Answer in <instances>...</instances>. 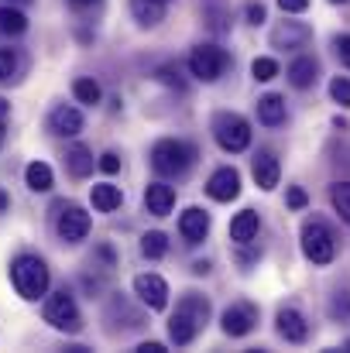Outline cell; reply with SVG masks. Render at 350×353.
<instances>
[{"label": "cell", "instance_id": "1", "mask_svg": "<svg viewBox=\"0 0 350 353\" xmlns=\"http://www.w3.org/2000/svg\"><path fill=\"white\" fill-rule=\"evenodd\" d=\"M10 281H14V288H17L21 299L38 302V299L48 295L52 274H48V268H45L41 257H35V254H17L14 264H10Z\"/></svg>", "mask_w": 350, "mask_h": 353}, {"label": "cell", "instance_id": "2", "mask_svg": "<svg viewBox=\"0 0 350 353\" xmlns=\"http://www.w3.org/2000/svg\"><path fill=\"white\" fill-rule=\"evenodd\" d=\"M196 161V148L186 144V141H175V137H162L155 148H151V168L165 179H179L189 172V165Z\"/></svg>", "mask_w": 350, "mask_h": 353}, {"label": "cell", "instance_id": "3", "mask_svg": "<svg viewBox=\"0 0 350 353\" xmlns=\"http://www.w3.org/2000/svg\"><path fill=\"white\" fill-rule=\"evenodd\" d=\"M41 316H45V323H48L52 330H59V333H79V330H83V316H79V309H76V299H72L66 288H59V292H52V295L45 299Z\"/></svg>", "mask_w": 350, "mask_h": 353}, {"label": "cell", "instance_id": "4", "mask_svg": "<svg viewBox=\"0 0 350 353\" xmlns=\"http://www.w3.org/2000/svg\"><path fill=\"white\" fill-rule=\"evenodd\" d=\"M302 254L313 264H330L337 257V240H333L327 223H320V220H306L302 223Z\"/></svg>", "mask_w": 350, "mask_h": 353}, {"label": "cell", "instance_id": "5", "mask_svg": "<svg viewBox=\"0 0 350 353\" xmlns=\"http://www.w3.org/2000/svg\"><path fill=\"white\" fill-rule=\"evenodd\" d=\"M227 52L217 48V45H196L189 52V72L200 79V83H217L227 69Z\"/></svg>", "mask_w": 350, "mask_h": 353}, {"label": "cell", "instance_id": "6", "mask_svg": "<svg viewBox=\"0 0 350 353\" xmlns=\"http://www.w3.org/2000/svg\"><path fill=\"white\" fill-rule=\"evenodd\" d=\"M213 137H217V144L224 148V151H244L247 144H251V123L240 117V114H217L213 120Z\"/></svg>", "mask_w": 350, "mask_h": 353}, {"label": "cell", "instance_id": "7", "mask_svg": "<svg viewBox=\"0 0 350 353\" xmlns=\"http://www.w3.org/2000/svg\"><path fill=\"white\" fill-rule=\"evenodd\" d=\"M55 230H59V236L66 243H83L90 236V213L83 206H62Z\"/></svg>", "mask_w": 350, "mask_h": 353}, {"label": "cell", "instance_id": "8", "mask_svg": "<svg viewBox=\"0 0 350 353\" xmlns=\"http://www.w3.org/2000/svg\"><path fill=\"white\" fill-rule=\"evenodd\" d=\"M134 295L151 309V312H162L168 305V281L162 274H137L134 278Z\"/></svg>", "mask_w": 350, "mask_h": 353}, {"label": "cell", "instance_id": "9", "mask_svg": "<svg viewBox=\"0 0 350 353\" xmlns=\"http://www.w3.org/2000/svg\"><path fill=\"white\" fill-rule=\"evenodd\" d=\"M206 192H210V199H217V203L237 199V196H240V172L231 168V165L217 168V172L210 175V182H206Z\"/></svg>", "mask_w": 350, "mask_h": 353}, {"label": "cell", "instance_id": "10", "mask_svg": "<svg viewBox=\"0 0 350 353\" xmlns=\"http://www.w3.org/2000/svg\"><path fill=\"white\" fill-rule=\"evenodd\" d=\"M275 323H278V336L285 343H306L309 340V323L299 309H282Z\"/></svg>", "mask_w": 350, "mask_h": 353}, {"label": "cell", "instance_id": "11", "mask_svg": "<svg viewBox=\"0 0 350 353\" xmlns=\"http://www.w3.org/2000/svg\"><path fill=\"white\" fill-rule=\"evenodd\" d=\"M179 234H182L186 243H200V240H206V234H210V213L200 210V206H189V210L179 216Z\"/></svg>", "mask_w": 350, "mask_h": 353}, {"label": "cell", "instance_id": "12", "mask_svg": "<svg viewBox=\"0 0 350 353\" xmlns=\"http://www.w3.org/2000/svg\"><path fill=\"white\" fill-rule=\"evenodd\" d=\"M220 326L227 336H247L254 326H257V312L251 305H231L224 316H220Z\"/></svg>", "mask_w": 350, "mask_h": 353}, {"label": "cell", "instance_id": "13", "mask_svg": "<svg viewBox=\"0 0 350 353\" xmlns=\"http://www.w3.org/2000/svg\"><path fill=\"white\" fill-rule=\"evenodd\" d=\"M251 172H254V182H257L264 192H271V189L278 185V179H282V165H278V158H275L271 151H257L254 161H251Z\"/></svg>", "mask_w": 350, "mask_h": 353}, {"label": "cell", "instance_id": "14", "mask_svg": "<svg viewBox=\"0 0 350 353\" xmlns=\"http://www.w3.org/2000/svg\"><path fill=\"white\" fill-rule=\"evenodd\" d=\"M309 38H313V28H306V24H299V21H282V24L271 31V45H275V48H302Z\"/></svg>", "mask_w": 350, "mask_h": 353}, {"label": "cell", "instance_id": "15", "mask_svg": "<svg viewBox=\"0 0 350 353\" xmlns=\"http://www.w3.org/2000/svg\"><path fill=\"white\" fill-rule=\"evenodd\" d=\"M144 206H148L151 216H168L172 206H175V189L165 185V182H151L144 189Z\"/></svg>", "mask_w": 350, "mask_h": 353}, {"label": "cell", "instance_id": "16", "mask_svg": "<svg viewBox=\"0 0 350 353\" xmlns=\"http://www.w3.org/2000/svg\"><path fill=\"white\" fill-rule=\"evenodd\" d=\"M48 127H52V134H59V137H76L79 130H83V114L76 110V107H55L52 114H48Z\"/></svg>", "mask_w": 350, "mask_h": 353}, {"label": "cell", "instance_id": "17", "mask_svg": "<svg viewBox=\"0 0 350 353\" xmlns=\"http://www.w3.org/2000/svg\"><path fill=\"white\" fill-rule=\"evenodd\" d=\"M196 336H200V326H196L182 309H175V316L168 319V340H172L175 347H189Z\"/></svg>", "mask_w": 350, "mask_h": 353}, {"label": "cell", "instance_id": "18", "mask_svg": "<svg viewBox=\"0 0 350 353\" xmlns=\"http://www.w3.org/2000/svg\"><path fill=\"white\" fill-rule=\"evenodd\" d=\"M316 76H320V65H316V59H309V55H299V59L289 65V83H292L295 90H309V86L316 83Z\"/></svg>", "mask_w": 350, "mask_h": 353}, {"label": "cell", "instance_id": "19", "mask_svg": "<svg viewBox=\"0 0 350 353\" xmlns=\"http://www.w3.org/2000/svg\"><path fill=\"white\" fill-rule=\"evenodd\" d=\"M93 151L86 148V144H72L69 151H66V168H69V175L72 179H86L90 172H93Z\"/></svg>", "mask_w": 350, "mask_h": 353}, {"label": "cell", "instance_id": "20", "mask_svg": "<svg viewBox=\"0 0 350 353\" xmlns=\"http://www.w3.org/2000/svg\"><path fill=\"white\" fill-rule=\"evenodd\" d=\"M257 120H261L264 127L285 123V97H278V93L261 97V100H257Z\"/></svg>", "mask_w": 350, "mask_h": 353}, {"label": "cell", "instance_id": "21", "mask_svg": "<svg viewBox=\"0 0 350 353\" xmlns=\"http://www.w3.org/2000/svg\"><path fill=\"white\" fill-rule=\"evenodd\" d=\"M257 227H261L257 213H254V210H240V213L231 220V240H237V243H251V240L257 236Z\"/></svg>", "mask_w": 350, "mask_h": 353}, {"label": "cell", "instance_id": "22", "mask_svg": "<svg viewBox=\"0 0 350 353\" xmlns=\"http://www.w3.org/2000/svg\"><path fill=\"white\" fill-rule=\"evenodd\" d=\"M175 309H182V312H186V316L200 326V330L210 323V302H206L203 295H196V292H186V295H182V302H179Z\"/></svg>", "mask_w": 350, "mask_h": 353}, {"label": "cell", "instance_id": "23", "mask_svg": "<svg viewBox=\"0 0 350 353\" xmlns=\"http://www.w3.org/2000/svg\"><path fill=\"white\" fill-rule=\"evenodd\" d=\"M24 182H28L31 192H48V189L55 185V175H52V168H48L45 161H31V165L24 168Z\"/></svg>", "mask_w": 350, "mask_h": 353}, {"label": "cell", "instance_id": "24", "mask_svg": "<svg viewBox=\"0 0 350 353\" xmlns=\"http://www.w3.org/2000/svg\"><path fill=\"white\" fill-rule=\"evenodd\" d=\"M130 14H134L137 24L155 28L165 17V3H158V0H130Z\"/></svg>", "mask_w": 350, "mask_h": 353}, {"label": "cell", "instance_id": "25", "mask_svg": "<svg viewBox=\"0 0 350 353\" xmlns=\"http://www.w3.org/2000/svg\"><path fill=\"white\" fill-rule=\"evenodd\" d=\"M93 206L100 210V213H114V210H120V203H124V192L117 189V185H110V182H100V185H93Z\"/></svg>", "mask_w": 350, "mask_h": 353}, {"label": "cell", "instance_id": "26", "mask_svg": "<svg viewBox=\"0 0 350 353\" xmlns=\"http://www.w3.org/2000/svg\"><path fill=\"white\" fill-rule=\"evenodd\" d=\"M72 97H76L79 103H86V107H97V103L104 100V90H100L97 79H76V83H72Z\"/></svg>", "mask_w": 350, "mask_h": 353}, {"label": "cell", "instance_id": "27", "mask_svg": "<svg viewBox=\"0 0 350 353\" xmlns=\"http://www.w3.org/2000/svg\"><path fill=\"white\" fill-rule=\"evenodd\" d=\"M141 254H144V257H151V261H162V257L168 254V236L162 234V230L144 234L141 236Z\"/></svg>", "mask_w": 350, "mask_h": 353}, {"label": "cell", "instance_id": "28", "mask_svg": "<svg viewBox=\"0 0 350 353\" xmlns=\"http://www.w3.org/2000/svg\"><path fill=\"white\" fill-rule=\"evenodd\" d=\"M28 31V17L14 7H0V34H24Z\"/></svg>", "mask_w": 350, "mask_h": 353}, {"label": "cell", "instance_id": "29", "mask_svg": "<svg viewBox=\"0 0 350 353\" xmlns=\"http://www.w3.org/2000/svg\"><path fill=\"white\" fill-rule=\"evenodd\" d=\"M330 203H333V210L344 216V223H350V182H337V185L330 189Z\"/></svg>", "mask_w": 350, "mask_h": 353}, {"label": "cell", "instance_id": "30", "mask_svg": "<svg viewBox=\"0 0 350 353\" xmlns=\"http://www.w3.org/2000/svg\"><path fill=\"white\" fill-rule=\"evenodd\" d=\"M327 312H330V319H337V323H350V292H337V295L330 299Z\"/></svg>", "mask_w": 350, "mask_h": 353}, {"label": "cell", "instance_id": "31", "mask_svg": "<svg viewBox=\"0 0 350 353\" xmlns=\"http://www.w3.org/2000/svg\"><path fill=\"white\" fill-rule=\"evenodd\" d=\"M251 76H254L257 83H271V79L278 76V62H275V59H254Z\"/></svg>", "mask_w": 350, "mask_h": 353}, {"label": "cell", "instance_id": "32", "mask_svg": "<svg viewBox=\"0 0 350 353\" xmlns=\"http://www.w3.org/2000/svg\"><path fill=\"white\" fill-rule=\"evenodd\" d=\"M14 72H17V55H14V48H0V83L14 79Z\"/></svg>", "mask_w": 350, "mask_h": 353}, {"label": "cell", "instance_id": "33", "mask_svg": "<svg viewBox=\"0 0 350 353\" xmlns=\"http://www.w3.org/2000/svg\"><path fill=\"white\" fill-rule=\"evenodd\" d=\"M330 97L340 103V107H350V79H344V76H337L333 83H330Z\"/></svg>", "mask_w": 350, "mask_h": 353}, {"label": "cell", "instance_id": "34", "mask_svg": "<svg viewBox=\"0 0 350 353\" xmlns=\"http://www.w3.org/2000/svg\"><path fill=\"white\" fill-rule=\"evenodd\" d=\"M155 79L158 83H165V86H175V90H182L186 83H182V76H179V65H162L158 72H155Z\"/></svg>", "mask_w": 350, "mask_h": 353}, {"label": "cell", "instance_id": "35", "mask_svg": "<svg viewBox=\"0 0 350 353\" xmlns=\"http://www.w3.org/2000/svg\"><path fill=\"white\" fill-rule=\"evenodd\" d=\"M97 165H100V168H104L107 175H117V172H120V158H117L114 151H107V154H100V161H97Z\"/></svg>", "mask_w": 350, "mask_h": 353}, {"label": "cell", "instance_id": "36", "mask_svg": "<svg viewBox=\"0 0 350 353\" xmlns=\"http://www.w3.org/2000/svg\"><path fill=\"white\" fill-rule=\"evenodd\" d=\"M306 203H309V196H306L299 185H292V189H289V210H302Z\"/></svg>", "mask_w": 350, "mask_h": 353}, {"label": "cell", "instance_id": "37", "mask_svg": "<svg viewBox=\"0 0 350 353\" xmlns=\"http://www.w3.org/2000/svg\"><path fill=\"white\" fill-rule=\"evenodd\" d=\"M333 48H337V55H340V62L350 69V34H340L337 41H333Z\"/></svg>", "mask_w": 350, "mask_h": 353}, {"label": "cell", "instance_id": "38", "mask_svg": "<svg viewBox=\"0 0 350 353\" xmlns=\"http://www.w3.org/2000/svg\"><path fill=\"white\" fill-rule=\"evenodd\" d=\"M278 7H282L285 14H302V10L309 7V0H278Z\"/></svg>", "mask_w": 350, "mask_h": 353}, {"label": "cell", "instance_id": "39", "mask_svg": "<svg viewBox=\"0 0 350 353\" xmlns=\"http://www.w3.org/2000/svg\"><path fill=\"white\" fill-rule=\"evenodd\" d=\"M247 21L251 24H261L264 21V3H247Z\"/></svg>", "mask_w": 350, "mask_h": 353}, {"label": "cell", "instance_id": "40", "mask_svg": "<svg viewBox=\"0 0 350 353\" xmlns=\"http://www.w3.org/2000/svg\"><path fill=\"white\" fill-rule=\"evenodd\" d=\"M137 353H165V347H162V343H155V340H148V343H141V347H137Z\"/></svg>", "mask_w": 350, "mask_h": 353}, {"label": "cell", "instance_id": "41", "mask_svg": "<svg viewBox=\"0 0 350 353\" xmlns=\"http://www.w3.org/2000/svg\"><path fill=\"white\" fill-rule=\"evenodd\" d=\"M206 271H210L206 261H196V264H193V274H206Z\"/></svg>", "mask_w": 350, "mask_h": 353}, {"label": "cell", "instance_id": "42", "mask_svg": "<svg viewBox=\"0 0 350 353\" xmlns=\"http://www.w3.org/2000/svg\"><path fill=\"white\" fill-rule=\"evenodd\" d=\"M7 110H10V103H7V100H3V97H0V120L7 117Z\"/></svg>", "mask_w": 350, "mask_h": 353}, {"label": "cell", "instance_id": "43", "mask_svg": "<svg viewBox=\"0 0 350 353\" xmlns=\"http://www.w3.org/2000/svg\"><path fill=\"white\" fill-rule=\"evenodd\" d=\"M69 3H76V7H90V3H97V0H69Z\"/></svg>", "mask_w": 350, "mask_h": 353}, {"label": "cell", "instance_id": "44", "mask_svg": "<svg viewBox=\"0 0 350 353\" xmlns=\"http://www.w3.org/2000/svg\"><path fill=\"white\" fill-rule=\"evenodd\" d=\"M3 210H7V196L0 192V213H3Z\"/></svg>", "mask_w": 350, "mask_h": 353}, {"label": "cell", "instance_id": "45", "mask_svg": "<svg viewBox=\"0 0 350 353\" xmlns=\"http://www.w3.org/2000/svg\"><path fill=\"white\" fill-rule=\"evenodd\" d=\"M0 144H3V120H0Z\"/></svg>", "mask_w": 350, "mask_h": 353}, {"label": "cell", "instance_id": "46", "mask_svg": "<svg viewBox=\"0 0 350 353\" xmlns=\"http://www.w3.org/2000/svg\"><path fill=\"white\" fill-rule=\"evenodd\" d=\"M330 3H347V0H330Z\"/></svg>", "mask_w": 350, "mask_h": 353}, {"label": "cell", "instance_id": "47", "mask_svg": "<svg viewBox=\"0 0 350 353\" xmlns=\"http://www.w3.org/2000/svg\"><path fill=\"white\" fill-rule=\"evenodd\" d=\"M344 350H347V353H350V343H347V347H344Z\"/></svg>", "mask_w": 350, "mask_h": 353}, {"label": "cell", "instance_id": "48", "mask_svg": "<svg viewBox=\"0 0 350 353\" xmlns=\"http://www.w3.org/2000/svg\"><path fill=\"white\" fill-rule=\"evenodd\" d=\"M158 3H168V0H158Z\"/></svg>", "mask_w": 350, "mask_h": 353}]
</instances>
